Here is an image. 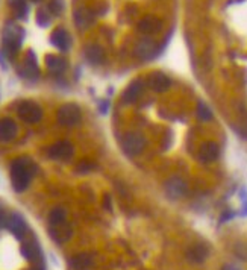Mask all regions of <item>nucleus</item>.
<instances>
[{"label":"nucleus","mask_w":247,"mask_h":270,"mask_svg":"<svg viewBox=\"0 0 247 270\" xmlns=\"http://www.w3.org/2000/svg\"><path fill=\"white\" fill-rule=\"evenodd\" d=\"M18 73H20V76L27 78V79H36L38 78L39 68H38V64H36V58H35V55L32 52L27 53L26 59L18 67Z\"/></svg>","instance_id":"6e6552de"},{"label":"nucleus","mask_w":247,"mask_h":270,"mask_svg":"<svg viewBox=\"0 0 247 270\" xmlns=\"http://www.w3.org/2000/svg\"><path fill=\"white\" fill-rule=\"evenodd\" d=\"M164 188H166V193L170 199H181L187 193V182L179 176H173L166 182Z\"/></svg>","instance_id":"0eeeda50"},{"label":"nucleus","mask_w":247,"mask_h":270,"mask_svg":"<svg viewBox=\"0 0 247 270\" xmlns=\"http://www.w3.org/2000/svg\"><path fill=\"white\" fill-rule=\"evenodd\" d=\"M241 216H247V205L244 207V210L241 211Z\"/></svg>","instance_id":"2f4dec72"},{"label":"nucleus","mask_w":247,"mask_h":270,"mask_svg":"<svg viewBox=\"0 0 247 270\" xmlns=\"http://www.w3.org/2000/svg\"><path fill=\"white\" fill-rule=\"evenodd\" d=\"M70 266L74 270H88L93 266V257L90 254H79L70 260Z\"/></svg>","instance_id":"aec40b11"},{"label":"nucleus","mask_w":247,"mask_h":270,"mask_svg":"<svg viewBox=\"0 0 247 270\" xmlns=\"http://www.w3.org/2000/svg\"><path fill=\"white\" fill-rule=\"evenodd\" d=\"M143 85L144 84H143L141 79H135L134 82H131L129 87L125 90V93H123V102H125V103L135 102L141 96V93H143V88H144Z\"/></svg>","instance_id":"a211bd4d"},{"label":"nucleus","mask_w":247,"mask_h":270,"mask_svg":"<svg viewBox=\"0 0 247 270\" xmlns=\"http://www.w3.org/2000/svg\"><path fill=\"white\" fill-rule=\"evenodd\" d=\"M52 44H53L56 49H59L61 52H67V50L70 49V44H71L70 33H68L65 29H62V27L56 29V30L52 33Z\"/></svg>","instance_id":"4468645a"},{"label":"nucleus","mask_w":247,"mask_h":270,"mask_svg":"<svg viewBox=\"0 0 247 270\" xmlns=\"http://www.w3.org/2000/svg\"><path fill=\"white\" fill-rule=\"evenodd\" d=\"M9 6L15 11L18 18H26V14L29 11L27 8V0H8Z\"/></svg>","instance_id":"393cba45"},{"label":"nucleus","mask_w":247,"mask_h":270,"mask_svg":"<svg viewBox=\"0 0 247 270\" xmlns=\"http://www.w3.org/2000/svg\"><path fill=\"white\" fill-rule=\"evenodd\" d=\"M197 115H199V119L203 122L213 120V111L210 109V106L207 103H203V102H199V105H197Z\"/></svg>","instance_id":"a878e982"},{"label":"nucleus","mask_w":247,"mask_h":270,"mask_svg":"<svg viewBox=\"0 0 247 270\" xmlns=\"http://www.w3.org/2000/svg\"><path fill=\"white\" fill-rule=\"evenodd\" d=\"M208 254H210V251L205 245H196L188 251V258L193 263H202L208 258Z\"/></svg>","instance_id":"412c9836"},{"label":"nucleus","mask_w":247,"mask_h":270,"mask_svg":"<svg viewBox=\"0 0 247 270\" xmlns=\"http://www.w3.org/2000/svg\"><path fill=\"white\" fill-rule=\"evenodd\" d=\"M96 166L91 163V161H80L77 166H76V170L79 172V173H88V172H93V169H94Z\"/></svg>","instance_id":"cd10ccee"},{"label":"nucleus","mask_w":247,"mask_h":270,"mask_svg":"<svg viewBox=\"0 0 247 270\" xmlns=\"http://www.w3.org/2000/svg\"><path fill=\"white\" fill-rule=\"evenodd\" d=\"M232 217H234V213H226V214L222 216V222H228V220L232 219Z\"/></svg>","instance_id":"c756f323"},{"label":"nucleus","mask_w":247,"mask_h":270,"mask_svg":"<svg viewBox=\"0 0 247 270\" xmlns=\"http://www.w3.org/2000/svg\"><path fill=\"white\" fill-rule=\"evenodd\" d=\"M46 64H47V68L52 73H62L67 68L65 59H62L61 56H56V55H47L46 56Z\"/></svg>","instance_id":"5701e85b"},{"label":"nucleus","mask_w":247,"mask_h":270,"mask_svg":"<svg viewBox=\"0 0 247 270\" xmlns=\"http://www.w3.org/2000/svg\"><path fill=\"white\" fill-rule=\"evenodd\" d=\"M6 228L11 231V233L18 239V240H23V237L26 236V231H27V226H26V222L23 220V217L17 213H12L11 216H8L6 219Z\"/></svg>","instance_id":"1a4fd4ad"},{"label":"nucleus","mask_w":247,"mask_h":270,"mask_svg":"<svg viewBox=\"0 0 247 270\" xmlns=\"http://www.w3.org/2000/svg\"><path fill=\"white\" fill-rule=\"evenodd\" d=\"M85 56L91 64H100L105 58V52L99 44H91L85 50Z\"/></svg>","instance_id":"4be33fe9"},{"label":"nucleus","mask_w":247,"mask_h":270,"mask_svg":"<svg viewBox=\"0 0 247 270\" xmlns=\"http://www.w3.org/2000/svg\"><path fill=\"white\" fill-rule=\"evenodd\" d=\"M21 255L32 263H39L41 261V249L35 242H26L21 245Z\"/></svg>","instance_id":"6ab92c4d"},{"label":"nucleus","mask_w":247,"mask_h":270,"mask_svg":"<svg viewBox=\"0 0 247 270\" xmlns=\"http://www.w3.org/2000/svg\"><path fill=\"white\" fill-rule=\"evenodd\" d=\"M56 119H58V123L61 126H67V128L76 126L82 120L80 108L76 103H65L58 109Z\"/></svg>","instance_id":"7ed1b4c3"},{"label":"nucleus","mask_w":247,"mask_h":270,"mask_svg":"<svg viewBox=\"0 0 247 270\" xmlns=\"http://www.w3.org/2000/svg\"><path fill=\"white\" fill-rule=\"evenodd\" d=\"M30 2H33V3H38V2H41V0H30Z\"/></svg>","instance_id":"473e14b6"},{"label":"nucleus","mask_w":247,"mask_h":270,"mask_svg":"<svg viewBox=\"0 0 247 270\" xmlns=\"http://www.w3.org/2000/svg\"><path fill=\"white\" fill-rule=\"evenodd\" d=\"M222 270H240V269H237L235 266H231V264H226Z\"/></svg>","instance_id":"7c9ffc66"},{"label":"nucleus","mask_w":247,"mask_h":270,"mask_svg":"<svg viewBox=\"0 0 247 270\" xmlns=\"http://www.w3.org/2000/svg\"><path fill=\"white\" fill-rule=\"evenodd\" d=\"M33 175V164L27 158H18L12 163L11 166V182L12 188L17 193L24 191L32 179Z\"/></svg>","instance_id":"f257e3e1"},{"label":"nucleus","mask_w":247,"mask_h":270,"mask_svg":"<svg viewBox=\"0 0 247 270\" xmlns=\"http://www.w3.org/2000/svg\"><path fill=\"white\" fill-rule=\"evenodd\" d=\"M49 234L52 237L53 242L56 243H65L71 239L73 236V229L71 226H68L67 223H62V225H58V226H50L49 229Z\"/></svg>","instance_id":"ddd939ff"},{"label":"nucleus","mask_w":247,"mask_h":270,"mask_svg":"<svg viewBox=\"0 0 247 270\" xmlns=\"http://www.w3.org/2000/svg\"><path fill=\"white\" fill-rule=\"evenodd\" d=\"M156 52H158V47L150 38H143L135 46V55L140 59H152L156 55Z\"/></svg>","instance_id":"9b49d317"},{"label":"nucleus","mask_w":247,"mask_h":270,"mask_svg":"<svg viewBox=\"0 0 247 270\" xmlns=\"http://www.w3.org/2000/svg\"><path fill=\"white\" fill-rule=\"evenodd\" d=\"M123 149L128 153V155H140L146 147V138L141 134L131 132L125 138H123Z\"/></svg>","instance_id":"39448f33"},{"label":"nucleus","mask_w":247,"mask_h":270,"mask_svg":"<svg viewBox=\"0 0 247 270\" xmlns=\"http://www.w3.org/2000/svg\"><path fill=\"white\" fill-rule=\"evenodd\" d=\"M18 117L26 123H38L43 119V109L41 106L32 100H24L17 106Z\"/></svg>","instance_id":"20e7f679"},{"label":"nucleus","mask_w":247,"mask_h":270,"mask_svg":"<svg viewBox=\"0 0 247 270\" xmlns=\"http://www.w3.org/2000/svg\"><path fill=\"white\" fill-rule=\"evenodd\" d=\"M47 153H49V157L53 160H68L73 157L74 147L70 141L61 140V141H56L55 144H52L49 147Z\"/></svg>","instance_id":"423d86ee"},{"label":"nucleus","mask_w":247,"mask_h":270,"mask_svg":"<svg viewBox=\"0 0 247 270\" xmlns=\"http://www.w3.org/2000/svg\"><path fill=\"white\" fill-rule=\"evenodd\" d=\"M220 155V147L214 141L203 143L199 149V160L202 163H214Z\"/></svg>","instance_id":"9d476101"},{"label":"nucleus","mask_w":247,"mask_h":270,"mask_svg":"<svg viewBox=\"0 0 247 270\" xmlns=\"http://www.w3.org/2000/svg\"><path fill=\"white\" fill-rule=\"evenodd\" d=\"M73 18H74V23L79 29H87L93 23V11L85 8V6H80L74 11Z\"/></svg>","instance_id":"dca6fc26"},{"label":"nucleus","mask_w":247,"mask_h":270,"mask_svg":"<svg viewBox=\"0 0 247 270\" xmlns=\"http://www.w3.org/2000/svg\"><path fill=\"white\" fill-rule=\"evenodd\" d=\"M138 29H140V32H143L146 35H153L162 29V21L153 15H147L138 23Z\"/></svg>","instance_id":"2eb2a0df"},{"label":"nucleus","mask_w":247,"mask_h":270,"mask_svg":"<svg viewBox=\"0 0 247 270\" xmlns=\"http://www.w3.org/2000/svg\"><path fill=\"white\" fill-rule=\"evenodd\" d=\"M36 23H38L39 26H43V27H46V26L50 24V14H49L47 9H39V11H38V14H36Z\"/></svg>","instance_id":"bb28decb"},{"label":"nucleus","mask_w":247,"mask_h":270,"mask_svg":"<svg viewBox=\"0 0 247 270\" xmlns=\"http://www.w3.org/2000/svg\"><path fill=\"white\" fill-rule=\"evenodd\" d=\"M17 135V125L12 119L0 120V141H11Z\"/></svg>","instance_id":"f3484780"},{"label":"nucleus","mask_w":247,"mask_h":270,"mask_svg":"<svg viewBox=\"0 0 247 270\" xmlns=\"http://www.w3.org/2000/svg\"><path fill=\"white\" fill-rule=\"evenodd\" d=\"M65 220H67V211L64 208H61V207L53 208L49 213V223H50V226L62 225V223H65Z\"/></svg>","instance_id":"b1692460"},{"label":"nucleus","mask_w":247,"mask_h":270,"mask_svg":"<svg viewBox=\"0 0 247 270\" xmlns=\"http://www.w3.org/2000/svg\"><path fill=\"white\" fill-rule=\"evenodd\" d=\"M24 38V30L18 24L8 21L2 30V44H3V53L8 58H14L21 47Z\"/></svg>","instance_id":"f03ea898"},{"label":"nucleus","mask_w":247,"mask_h":270,"mask_svg":"<svg viewBox=\"0 0 247 270\" xmlns=\"http://www.w3.org/2000/svg\"><path fill=\"white\" fill-rule=\"evenodd\" d=\"M49 9H50L52 14L59 15L62 12V9H64V2H62V0H52L50 5H49Z\"/></svg>","instance_id":"c85d7f7f"},{"label":"nucleus","mask_w":247,"mask_h":270,"mask_svg":"<svg viewBox=\"0 0 247 270\" xmlns=\"http://www.w3.org/2000/svg\"><path fill=\"white\" fill-rule=\"evenodd\" d=\"M149 87L156 93H166L172 87V81L167 74L156 71L149 78Z\"/></svg>","instance_id":"f8f14e48"}]
</instances>
